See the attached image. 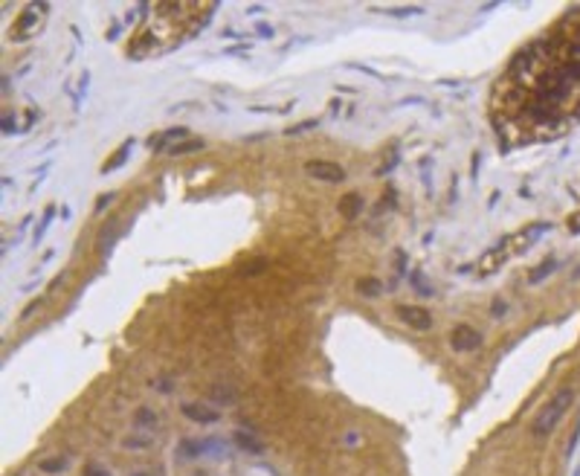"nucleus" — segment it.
Segmentation results:
<instances>
[{
	"label": "nucleus",
	"mask_w": 580,
	"mask_h": 476,
	"mask_svg": "<svg viewBox=\"0 0 580 476\" xmlns=\"http://www.w3.org/2000/svg\"><path fill=\"white\" fill-rule=\"evenodd\" d=\"M511 87H534V96L519 102L514 117L528 119L531 128H551L566 131V117L569 122H577L569 102L580 90V18L574 32H563V27L554 35H543L531 47L511 61L508 67Z\"/></svg>",
	"instance_id": "1"
},
{
	"label": "nucleus",
	"mask_w": 580,
	"mask_h": 476,
	"mask_svg": "<svg viewBox=\"0 0 580 476\" xmlns=\"http://www.w3.org/2000/svg\"><path fill=\"white\" fill-rule=\"evenodd\" d=\"M571 401H574V389H569V387L560 389V392L540 410V415L534 418L531 436H534V439H548V436L557 430V424H560V418L566 415V410L571 406Z\"/></svg>",
	"instance_id": "2"
},
{
	"label": "nucleus",
	"mask_w": 580,
	"mask_h": 476,
	"mask_svg": "<svg viewBox=\"0 0 580 476\" xmlns=\"http://www.w3.org/2000/svg\"><path fill=\"white\" fill-rule=\"evenodd\" d=\"M305 174H311L313 180H325V183H342L345 180V169L331 160H308L305 163Z\"/></svg>",
	"instance_id": "3"
},
{
	"label": "nucleus",
	"mask_w": 580,
	"mask_h": 476,
	"mask_svg": "<svg viewBox=\"0 0 580 476\" xmlns=\"http://www.w3.org/2000/svg\"><path fill=\"white\" fill-rule=\"evenodd\" d=\"M484 337L476 328H470V325H455L453 334H450V346H453L458 354H470V351L482 349Z\"/></svg>",
	"instance_id": "4"
},
{
	"label": "nucleus",
	"mask_w": 580,
	"mask_h": 476,
	"mask_svg": "<svg viewBox=\"0 0 580 476\" xmlns=\"http://www.w3.org/2000/svg\"><path fill=\"white\" fill-rule=\"evenodd\" d=\"M398 316H401V323H406L415 331H429L432 328V314L421 305H398Z\"/></svg>",
	"instance_id": "5"
},
{
	"label": "nucleus",
	"mask_w": 580,
	"mask_h": 476,
	"mask_svg": "<svg viewBox=\"0 0 580 476\" xmlns=\"http://www.w3.org/2000/svg\"><path fill=\"white\" fill-rule=\"evenodd\" d=\"M180 413L186 415L189 421H195V424H218L221 421V413L212 410V406H206V404H183L180 406Z\"/></svg>",
	"instance_id": "6"
},
{
	"label": "nucleus",
	"mask_w": 580,
	"mask_h": 476,
	"mask_svg": "<svg viewBox=\"0 0 580 476\" xmlns=\"http://www.w3.org/2000/svg\"><path fill=\"white\" fill-rule=\"evenodd\" d=\"M183 140H189V128L186 125H177V128H169V131H163V134H157L151 140V148H174L177 143H183Z\"/></svg>",
	"instance_id": "7"
},
{
	"label": "nucleus",
	"mask_w": 580,
	"mask_h": 476,
	"mask_svg": "<svg viewBox=\"0 0 580 476\" xmlns=\"http://www.w3.org/2000/svg\"><path fill=\"white\" fill-rule=\"evenodd\" d=\"M363 203H366V200L360 198L357 192H351V195H345V198L339 200V215L342 218H357L360 212H363Z\"/></svg>",
	"instance_id": "8"
},
{
	"label": "nucleus",
	"mask_w": 580,
	"mask_h": 476,
	"mask_svg": "<svg viewBox=\"0 0 580 476\" xmlns=\"http://www.w3.org/2000/svg\"><path fill=\"white\" fill-rule=\"evenodd\" d=\"M357 293L360 297H372V299H377L380 293H383V285H380V279H375V276H363V279H357Z\"/></svg>",
	"instance_id": "9"
},
{
	"label": "nucleus",
	"mask_w": 580,
	"mask_h": 476,
	"mask_svg": "<svg viewBox=\"0 0 580 476\" xmlns=\"http://www.w3.org/2000/svg\"><path fill=\"white\" fill-rule=\"evenodd\" d=\"M232 441H235L238 447H244L247 453H261V450H264V447H261V441L256 439V436H250L247 430H238L235 436H232Z\"/></svg>",
	"instance_id": "10"
},
{
	"label": "nucleus",
	"mask_w": 580,
	"mask_h": 476,
	"mask_svg": "<svg viewBox=\"0 0 580 476\" xmlns=\"http://www.w3.org/2000/svg\"><path fill=\"white\" fill-rule=\"evenodd\" d=\"M557 264H560V261H557V259H545L543 264H540V267H537L534 273L528 276V285H540V282H543L545 276H551L554 270H557Z\"/></svg>",
	"instance_id": "11"
},
{
	"label": "nucleus",
	"mask_w": 580,
	"mask_h": 476,
	"mask_svg": "<svg viewBox=\"0 0 580 476\" xmlns=\"http://www.w3.org/2000/svg\"><path fill=\"white\" fill-rule=\"evenodd\" d=\"M131 148H134V140H128V143L122 145V148H119V154H113V157H110V160H107L105 166H102V171H105V174H107V171L119 169V166H122V163L128 160V154H131Z\"/></svg>",
	"instance_id": "12"
},
{
	"label": "nucleus",
	"mask_w": 580,
	"mask_h": 476,
	"mask_svg": "<svg viewBox=\"0 0 580 476\" xmlns=\"http://www.w3.org/2000/svg\"><path fill=\"white\" fill-rule=\"evenodd\" d=\"M203 140H183V143H177L174 148H169V154L171 157H180V154H195V151H200L203 148Z\"/></svg>",
	"instance_id": "13"
},
{
	"label": "nucleus",
	"mask_w": 580,
	"mask_h": 476,
	"mask_svg": "<svg viewBox=\"0 0 580 476\" xmlns=\"http://www.w3.org/2000/svg\"><path fill=\"white\" fill-rule=\"evenodd\" d=\"M64 467H67V459H44V462H41V470H44V473H61Z\"/></svg>",
	"instance_id": "14"
},
{
	"label": "nucleus",
	"mask_w": 580,
	"mask_h": 476,
	"mask_svg": "<svg viewBox=\"0 0 580 476\" xmlns=\"http://www.w3.org/2000/svg\"><path fill=\"white\" fill-rule=\"evenodd\" d=\"M53 218H55V207H50V209H47V212H44V221L38 224V233H35V244L41 241V235H44L47 230H50V224H53Z\"/></svg>",
	"instance_id": "15"
},
{
	"label": "nucleus",
	"mask_w": 580,
	"mask_h": 476,
	"mask_svg": "<svg viewBox=\"0 0 580 476\" xmlns=\"http://www.w3.org/2000/svg\"><path fill=\"white\" fill-rule=\"evenodd\" d=\"M319 125V119H305V122H299V125H293V128H287V134L293 137V134H305V131H311V128H316Z\"/></svg>",
	"instance_id": "16"
},
{
	"label": "nucleus",
	"mask_w": 580,
	"mask_h": 476,
	"mask_svg": "<svg viewBox=\"0 0 580 476\" xmlns=\"http://www.w3.org/2000/svg\"><path fill=\"white\" fill-rule=\"evenodd\" d=\"M577 441H580V421H577V427H574V433H571V439H569V447H566V459L574 456V450H577Z\"/></svg>",
	"instance_id": "17"
},
{
	"label": "nucleus",
	"mask_w": 580,
	"mask_h": 476,
	"mask_svg": "<svg viewBox=\"0 0 580 476\" xmlns=\"http://www.w3.org/2000/svg\"><path fill=\"white\" fill-rule=\"evenodd\" d=\"M421 6H403V9H392L389 15H395V18H409V15H421Z\"/></svg>",
	"instance_id": "18"
},
{
	"label": "nucleus",
	"mask_w": 580,
	"mask_h": 476,
	"mask_svg": "<svg viewBox=\"0 0 580 476\" xmlns=\"http://www.w3.org/2000/svg\"><path fill=\"white\" fill-rule=\"evenodd\" d=\"M151 436H136V439H125V447H148Z\"/></svg>",
	"instance_id": "19"
},
{
	"label": "nucleus",
	"mask_w": 580,
	"mask_h": 476,
	"mask_svg": "<svg viewBox=\"0 0 580 476\" xmlns=\"http://www.w3.org/2000/svg\"><path fill=\"white\" fill-rule=\"evenodd\" d=\"M41 302H44V299H41V297H38V299H32V302H29V305L24 308V314H20V320H29V316H32V314H35V311H38V308H41Z\"/></svg>",
	"instance_id": "20"
},
{
	"label": "nucleus",
	"mask_w": 580,
	"mask_h": 476,
	"mask_svg": "<svg viewBox=\"0 0 580 476\" xmlns=\"http://www.w3.org/2000/svg\"><path fill=\"white\" fill-rule=\"evenodd\" d=\"M491 314L496 316V320H502V316L508 314V305H505L502 299H496V302H493V308H491Z\"/></svg>",
	"instance_id": "21"
},
{
	"label": "nucleus",
	"mask_w": 580,
	"mask_h": 476,
	"mask_svg": "<svg viewBox=\"0 0 580 476\" xmlns=\"http://www.w3.org/2000/svg\"><path fill=\"white\" fill-rule=\"evenodd\" d=\"M113 198H116V192H107V195H102V198H99V203H96V209H99V212H102V209H107L110 203H113Z\"/></svg>",
	"instance_id": "22"
},
{
	"label": "nucleus",
	"mask_w": 580,
	"mask_h": 476,
	"mask_svg": "<svg viewBox=\"0 0 580 476\" xmlns=\"http://www.w3.org/2000/svg\"><path fill=\"white\" fill-rule=\"evenodd\" d=\"M351 70H360V73H366V76H375V79H383L377 70H372V67H366V64H348Z\"/></svg>",
	"instance_id": "23"
},
{
	"label": "nucleus",
	"mask_w": 580,
	"mask_h": 476,
	"mask_svg": "<svg viewBox=\"0 0 580 476\" xmlns=\"http://www.w3.org/2000/svg\"><path fill=\"white\" fill-rule=\"evenodd\" d=\"M151 421H154V415L148 413V410H140V413H136V424H151Z\"/></svg>",
	"instance_id": "24"
},
{
	"label": "nucleus",
	"mask_w": 580,
	"mask_h": 476,
	"mask_svg": "<svg viewBox=\"0 0 580 476\" xmlns=\"http://www.w3.org/2000/svg\"><path fill=\"white\" fill-rule=\"evenodd\" d=\"M3 131H6V134H15V119L12 117H3Z\"/></svg>",
	"instance_id": "25"
},
{
	"label": "nucleus",
	"mask_w": 580,
	"mask_h": 476,
	"mask_svg": "<svg viewBox=\"0 0 580 476\" xmlns=\"http://www.w3.org/2000/svg\"><path fill=\"white\" fill-rule=\"evenodd\" d=\"M87 476H107L105 467H87Z\"/></svg>",
	"instance_id": "26"
},
{
	"label": "nucleus",
	"mask_w": 580,
	"mask_h": 476,
	"mask_svg": "<svg viewBox=\"0 0 580 476\" xmlns=\"http://www.w3.org/2000/svg\"><path fill=\"white\" fill-rule=\"evenodd\" d=\"M64 276H67V273H58V276H55L53 282H50V290H55V288H58V285L64 282Z\"/></svg>",
	"instance_id": "27"
},
{
	"label": "nucleus",
	"mask_w": 580,
	"mask_h": 476,
	"mask_svg": "<svg viewBox=\"0 0 580 476\" xmlns=\"http://www.w3.org/2000/svg\"><path fill=\"white\" fill-rule=\"evenodd\" d=\"M571 279H580V264H577V270H574V273H571Z\"/></svg>",
	"instance_id": "28"
},
{
	"label": "nucleus",
	"mask_w": 580,
	"mask_h": 476,
	"mask_svg": "<svg viewBox=\"0 0 580 476\" xmlns=\"http://www.w3.org/2000/svg\"><path fill=\"white\" fill-rule=\"evenodd\" d=\"M131 476H148V473H131Z\"/></svg>",
	"instance_id": "29"
},
{
	"label": "nucleus",
	"mask_w": 580,
	"mask_h": 476,
	"mask_svg": "<svg viewBox=\"0 0 580 476\" xmlns=\"http://www.w3.org/2000/svg\"><path fill=\"white\" fill-rule=\"evenodd\" d=\"M574 476H580V470H574Z\"/></svg>",
	"instance_id": "30"
}]
</instances>
